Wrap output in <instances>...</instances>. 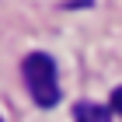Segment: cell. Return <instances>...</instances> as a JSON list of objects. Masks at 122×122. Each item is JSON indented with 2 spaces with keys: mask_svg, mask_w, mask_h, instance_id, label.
<instances>
[{
  "mask_svg": "<svg viewBox=\"0 0 122 122\" xmlns=\"http://www.w3.org/2000/svg\"><path fill=\"white\" fill-rule=\"evenodd\" d=\"M21 73H25V84H28L35 105L42 108H52L59 101V77H56V63L46 56V52H31L21 63Z\"/></svg>",
  "mask_w": 122,
  "mask_h": 122,
  "instance_id": "1",
  "label": "cell"
},
{
  "mask_svg": "<svg viewBox=\"0 0 122 122\" xmlns=\"http://www.w3.org/2000/svg\"><path fill=\"white\" fill-rule=\"evenodd\" d=\"M73 119L77 122H112L108 112L98 108V105H77V108H73Z\"/></svg>",
  "mask_w": 122,
  "mask_h": 122,
  "instance_id": "2",
  "label": "cell"
},
{
  "mask_svg": "<svg viewBox=\"0 0 122 122\" xmlns=\"http://www.w3.org/2000/svg\"><path fill=\"white\" fill-rule=\"evenodd\" d=\"M112 108L122 115V87H115V91H112Z\"/></svg>",
  "mask_w": 122,
  "mask_h": 122,
  "instance_id": "3",
  "label": "cell"
}]
</instances>
